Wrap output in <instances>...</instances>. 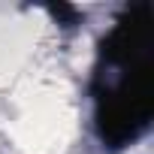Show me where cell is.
I'll use <instances>...</instances> for the list:
<instances>
[{
  "label": "cell",
  "mask_w": 154,
  "mask_h": 154,
  "mask_svg": "<svg viewBox=\"0 0 154 154\" xmlns=\"http://www.w3.org/2000/svg\"><path fill=\"white\" fill-rule=\"evenodd\" d=\"M151 51H154V9L148 3H136L118 18V24L103 39L100 60L106 69L118 72L151 60Z\"/></svg>",
  "instance_id": "obj_2"
},
{
  "label": "cell",
  "mask_w": 154,
  "mask_h": 154,
  "mask_svg": "<svg viewBox=\"0 0 154 154\" xmlns=\"http://www.w3.org/2000/svg\"><path fill=\"white\" fill-rule=\"evenodd\" d=\"M154 115V60L115 72L97 91V133L109 148H124L145 133Z\"/></svg>",
  "instance_id": "obj_1"
},
{
  "label": "cell",
  "mask_w": 154,
  "mask_h": 154,
  "mask_svg": "<svg viewBox=\"0 0 154 154\" xmlns=\"http://www.w3.org/2000/svg\"><path fill=\"white\" fill-rule=\"evenodd\" d=\"M48 12H51L57 21H63V24H75V18H79V12H75L72 6H63V3H57V6H48Z\"/></svg>",
  "instance_id": "obj_3"
}]
</instances>
